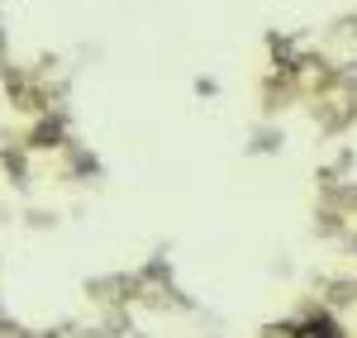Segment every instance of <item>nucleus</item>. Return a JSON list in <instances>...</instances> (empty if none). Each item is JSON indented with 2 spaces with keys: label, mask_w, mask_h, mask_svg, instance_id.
<instances>
[{
  "label": "nucleus",
  "mask_w": 357,
  "mask_h": 338,
  "mask_svg": "<svg viewBox=\"0 0 357 338\" xmlns=\"http://www.w3.org/2000/svg\"><path fill=\"white\" fill-rule=\"evenodd\" d=\"M301 338H333V319H310L301 329Z\"/></svg>",
  "instance_id": "nucleus-1"
}]
</instances>
